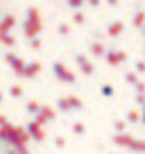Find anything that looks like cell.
Returning <instances> with one entry per match:
<instances>
[{"label": "cell", "instance_id": "cell-1", "mask_svg": "<svg viewBox=\"0 0 145 154\" xmlns=\"http://www.w3.org/2000/svg\"><path fill=\"white\" fill-rule=\"evenodd\" d=\"M103 58L106 59L111 66H118L120 63H125V61H127V53H125V51H113V49H110V51L105 53Z\"/></svg>", "mask_w": 145, "mask_h": 154}, {"label": "cell", "instance_id": "cell-2", "mask_svg": "<svg viewBox=\"0 0 145 154\" xmlns=\"http://www.w3.org/2000/svg\"><path fill=\"white\" fill-rule=\"evenodd\" d=\"M123 31H125V24L122 22V20H115V22L108 24V27H106V34H108L110 37H120L123 34Z\"/></svg>", "mask_w": 145, "mask_h": 154}, {"label": "cell", "instance_id": "cell-3", "mask_svg": "<svg viewBox=\"0 0 145 154\" xmlns=\"http://www.w3.org/2000/svg\"><path fill=\"white\" fill-rule=\"evenodd\" d=\"M15 17L12 14H5V17L0 20V34H9V31L15 26Z\"/></svg>", "mask_w": 145, "mask_h": 154}, {"label": "cell", "instance_id": "cell-4", "mask_svg": "<svg viewBox=\"0 0 145 154\" xmlns=\"http://www.w3.org/2000/svg\"><path fill=\"white\" fill-rule=\"evenodd\" d=\"M88 48H90V53L95 56V58H103L105 53H106V48H105L100 41H91Z\"/></svg>", "mask_w": 145, "mask_h": 154}, {"label": "cell", "instance_id": "cell-5", "mask_svg": "<svg viewBox=\"0 0 145 154\" xmlns=\"http://www.w3.org/2000/svg\"><path fill=\"white\" fill-rule=\"evenodd\" d=\"M52 71H54L56 78H58L59 82H64L69 69H66V66H64L63 63H59V61H52Z\"/></svg>", "mask_w": 145, "mask_h": 154}, {"label": "cell", "instance_id": "cell-6", "mask_svg": "<svg viewBox=\"0 0 145 154\" xmlns=\"http://www.w3.org/2000/svg\"><path fill=\"white\" fill-rule=\"evenodd\" d=\"M39 71H41V64L37 63V61H34V63L25 64V68H24V71H22V76L32 78V76H36Z\"/></svg>", "mask_w": 145, "mask_h": 154}, {"label": "cell", "instance_id": "cell-7", "mask_svg": "<svg viewBox=\"0 0 145 154\" xmlns=\"http://www.w3.org/2000/svg\"><path fill=\"white\" fill-rule=\"evenodd\" d=\"M113 142L118 146H125V147H130V144L133 142V137L130 136V134H117V136H113Z\"/></svg>", "mask_w": 145, "mask_h": 154}, {"label": "cell", "instance_id": "cell-8", "mask_svg": "<svg viewBox=\"0 0 145 154\" xmlns=\"http://www.w3.org/2000/svg\"><path fill=\"white\" fill-rule=\"evenodd\" d=\"M128 149L137 154H145V139H133Z\"/></svg>", "mask_w": 145, "mask_h": 154}, {"label": "cell", "instance_id": "cell-9", "mask_svg": "<svg viewBox=\"0 0 145 154\" xmlns=\"http://www.w3.org/2000/svg\"><path fill=\"white\" fill-rule=\"evenodd\" d=\"M132 22H133V26H135L137 29L144 27V26H145V12H144V10L135 12V14H133V19H132Z\"/></svg>", "mask_w": 145, "mask_h": 154}, {"label": "cell", "instance_id": "cell-10", "mask_svg": "<svg viewBox=\"0 0 145 154\" xmlns=\"http://www.w3.org/2000/svg\"><path fill=\"white\" fill-rule=\"evenodd\" d=\"M41 107L42 105H39L36 100H29L27 103H25V112L32 113V115H37V113L41 112Z\"/></svg>", "mask_w": 145, "mask_h": 154}, {"label": "cell", "instance_id": "cell-11", "mask_svg": "<svg viewBox=\"0 0 145 154\" xmlns=\"http://www.w3.org/2000/svg\"><path fill=\"white\" fill-rule=\"evenodd\" d=\"M25 64H27V63H25V61H24L22 58H17V59L14 61V63L10 64V66H12V71H14L15 75H22L24 68H25Z\"/></svg>", "mask_w": 145, "mask_h": 154}, {"label": "cell", "instance_id": "cell-12", "mask_svg": "<svg viewBox=\"0 0 145 154\" xmlns=\"http://www.w3.org/2000/svg\"><path fill=\"white\" fill-rule=\"evenodd\" d=\"M66 98H68V103H69V109L71 110H78V112H79V110H83V102L79 98H78V97H66Z\"/></svg>", "mask_w": 145, "mask_h": 154}, {"label": "cell", "instance_id": "cell-13", "mask_svg": "<svg viewBox=\"0 0 145 154\" xmlns=\"http://www.w3.org/2000/svg\"><path fill=\"white\" fill-rule=\"evenodd\" d=\"M56 105H58V110H59L61 113H69V112H71V109H69V103H68V98H64V97L58 98Z\"/></svg>", "mask_w": 145, "mask_h": 154}, {"label": "cell", "instance_id": "cell-14", "mask_svg": "<svg viewBox=\"0 0 145 154\" xmlns=\"http://www.w3.org/2000/svg\"><path fill=\"white\" fill-rule=\"evenodd\" d=\"M125 122H128V124H138L140 122V112L138 110H130V112H127V120Z\"/></svg>", "mask_w": 145, "mask_h": 154}, {"label": "cell", "instance_id": "cell-15", "mask_svg": "<svg viewBox=\"0 0 145 154\" xmlns=\"http://www.w3.org/2000/svg\"><path fill=\"white\" fill-rule=\"evenodd\" d=\"M41 113L44 115V119L47 120V122H51V120H54V119H56V112L51 109V107H44V105H42V107H41Z\"/></svg>", "mask_w": 145, "mask_h": 154}, {"label": "cell", "instance_id": "cell-16", "mask_svg": "<svg viewBox=\"0 0 145 154\" xmlns=\"http://www.w3.org/2000/svg\"><path fill=\"white\" fill-rule=\"evenodd\" d=\"M9 93H10L12 98H20V97L24 95V88L20 85H12L9 88Z\"/></svg>", "mask_w": 145, "mask_h": 154}, {"label": "cell", "instance_id": "cell-17", "mask_svg": "<svg viewBox=\"0 0 145 154\" xmlns=\"http://www.w3.org/2000/svg\"><path fill=\"white\" fill-rule=\"evenodd\" d=\"M41 131V125L36 122V120H32V122H29L27 125H25V134H27L29 137L32 136V134H36V132Z\"/></svg>", "mask_w": 145, "mask_h": 154}, {"label": "cell", "instance_id": "cell-18", "mask_svg": "<svg viewBox=\"0 0 145 154\" xmlns=\"http://www.w3.org/2000/svg\"><path fill=\"white\" fill-rule=\"evenodd\" d=\"M79 69H81L83 75H86V76H91L93 73H95V68H93V64L90 61H84L83 64H79Z\"/></svg>", "mask_w": 145, "mask_h": 154}, {"label": "cell", "instance_id": "cell-19", "mask_svg": "<svg viewBox=\"0 0 145 154\" xmlns=\"http://www.w3.org/2000/svg\"><path fill=\"white\" fill-rule=\"evenodd\" d=\"M123 78H125V82H127L128 85H135L137 82H140V80H138V75H137L135 71H127L123 75Z\"/></svg>", "mask_w": 145, "mask_h": 154}, {"label": "cell", "instance_id": "cell-20", "mask_svg": "<svg viewBox=\"0 0 145 154\" xmlns=\"http://www.w3.org/2000/svg\"><path fill=\"white\" fill-rule=\"evenodd\" d=\"M100 91L103 93V97H106V98H111V97H115V88L111 85H101Z\"/></svg>", "mask_w": 145, "mask_h": 154}, {"label": "cell", "instance_id": "cell-21", "mask_svg": "<svg viewBox=\"0 0 145 154\" xmlns=\"http://www.w3.org/2000/svg\"><path fill=\"white\" fill-rule=\"evenodd\" d=\"M125 129H127V122H125V120H115L113 122V131L117 132V134H123Z\"/></svg>", "mask_w": 145, "mask_h": 154}, {"label": "cell", "instance_id": "cell-22", "mask_svg": "<svg viewBox=\"0 0 145 154\" xmlns=\"http://www.w3.org/2000/svg\"><path fill=\"white\" fill-rule=\"evenodd\" d=\"M0 41L4 42L5 46H9V48L15 46V39H14V36H10V34H0Z\"/></svg>", "mask_w": 145, "mask_h": 154}, {"label": "cell", "instance_id": "cell-23", "mask_svg": "<svg viewBox=\"0 0 145 154\" xmlns=\"http://www.w3.org/2000/svg\"><path fill=\"white\" fill-rule=\"evenodd\" d=\"M72 22L74 24H83L84 22V14H83L81 10H76V12L72 14Z\"/></svg>", "mask_w": 145, "mask_h": 154}, {"label": "cell", "instance_id": "cell-24", "mask_svg": "<svg viewBox=\"0 0 145 154\" xmlns=\"http://www.w3.org/2000/svg\"><path fill=\"white\" fill-rule=\"evenodd\" d=\"M66 4H68V7H71V9H74V10H79L83 7L81 0H66Z\"/></svg>", "mask_w": 145, "mask_h": 154}, {"label": "cell", "instance_id": "cell-25", "mask_svg": "<svg viewBox=\"0 0 145 154\" xmlns=\"http://www.w3.org/2000/svg\"><path fill=\"white\" fill-rule=\"evenodd\" d=\"M72 132H74L76 136H83V134H84V125H83L81 122H76L72 125Z\"/></svg>", "mask_w": 145, "mask_h": 154}, {"label": "cell", "instance_id": "cell-26", "mask_svg": "<svg viewBox=\"0 0 145 154\" xmlns=\"http://www.w3.org/2000/svg\"><path fill=\"white\" fill-rule=\"evenodd\" d=\"M58 32H59V34H61V36H68V34H69V26H68V24H59V26H58Z\"/></svg>", "mask_w": 145, "mask_h": 154}, {"label": "cell", "instance_id": "cell-27", "mask_svg": "<svg viewBox=\"0 0 145 154\" xmlns=\"http://www.w3.org/2000/svg\"><path fill=\"white\" fill-rule=\"evenodd\" d=\"M41 39H39V37H32V39H29V46H31L32 49H39V48H41Z\"/></svg>", "mask_w": 145, "mask_h": 154}, {"label": "cell", "instance_id": "cell-28", "mask_svg": "<svg viewBox=\"0 0 145 154\" xmlns=\"http://www.w3.org/2000/svg\"><path fill=\"white\" fill-rule=\"evenodd\" d=\"M17 58H19V56L15 54V53H7V54L4 56V61H5V63H9V64H12Z\"/></svg>", "mask_w": 145, "mask_h": 154}, {"label": "cell", "instance_id": "cell-29", "mask_svg": "<svg viewBox=\"0 0 145 154\" xmlns=\"http://www.w3.org/2000/svg\"><path fill=\"white\" fill-rule=\"evenodd\" d=\"M29 139H32V140H36V142H41L42 139H44V132H42V129L39 132H36V134H32Z\"/></svg>", "mask_w": 145, "mask_h": 154}, {"label": "cell", "instance_id": "cell-30", "mask_svg": "<svg viewBox=\"0 0 145 154\" xmlns=\"http://www.w3.org/2000/svg\"><path fill=\"white\" fill-rule=\"evenodd\" d=\"M133 71L135 73H145V61H137Z\"/></svg>", "mask_w": 145, "mask_h": 154}, {"label": "cell", "instance_id": "cell-31", "mask_svg": "<svg viewBox=\"0 0 145 154\" xmlns=\"http://www.w3.org/2000/svg\"><path fill=\"white\" fill-rule=\"evenodd\" d=\"M135 103L140 105V107H144V103H145V93H137V95H135Z\"/></svg>", "mask_w": 145, "mask_h": 154}, {"label": "cell", "instance_id": "cell-32", "mask_svg": "<svg viewBox=\"0 0 145 154\" xmlns=\"http://www.w3.org/2000/svg\"><path fill=\"white\" fill-rule=\"evenodd\" d=\"M74 59H76L78 64H83L84 61H88V59H86V54H83V53H76V54H74Z\"/></svg>", "mask_w": 145, "mask_h": 154}, {"label": "cell", "instance_id": "cell-33", "mask_svg": "<svg viewBox=\"0 0 145 154\" xmlns=\"http://www.w3.org/2000/svg\"><path fill=\"white\" fill-rule=\"evenodd\" d=\"M133 86H135V91H137V93H145V83H144V82H137Z\"/></svg>", "mask_w": 145, "mask_h": 154}, {"label": "cell", "instance_id": "cell-34", "mask_svg": "<svg viewBox=\"0 0 145 154\" xmlns=\"http://www.w3.org/2000/svg\"><path fill=\"white\" fill-rule=\"evenodd\" d=\"M54 144L58 146L59 149H63L64 146H66V139L64 137H54Z\"/></svg>", "mask_w": 145, "mask_h": 154}, {"label": "cell", "instance_id": "cell-35", "mask_svg": "<svg viewBox=\"0 0 145 154\" xmlns=\"http://www.w3.org/2000/svg\"><path fill=\"white\" fill-rule=\"evenodd\" d=\"M86 4L90 5V7H93V9H95V7H100V4H101V0H88Z\"/></svg>", "mask_w": 145, "mask_h": 154}, {"label": "cell", "instance_id": "cell-36", "mask_svg": "<svg viewBox=\"0 0 145 154\" xmlns=\"http://www.w3.org/2000/svg\"><path fill=\"white\" fill-rule=\"evenodd\" d=\"M7 124H9V122H7V119H5L4 115H0V129H2V127H5Z\"/></svg>", "mask_w": 145, "mask_h": 154}, {"label": "cell", "instance_id": "cell-37", "mask_svg": "<svg viewBox=\"0 0 145 154\" xmlns=\"http://www.w3.org/2000/svg\"><path fill=\"white\" fill-rule=\"evenodd\" d=\"M118 2H120V0H106V4H108L110 7H117Z\"/></svg>", "mask_w": 145, "mask_h": 154}, {"label": "cell", "instance_id": "cell-38", "mask_svg": "<svg viewBox=\"0 0 145 154\" xmlns=\"http://www.w3.org/2000/svg\"><path fill=\"white\" fill-rule=\"evenodd\" d=\"M140 124L145 127V113H140Z\"/></svg>", "mask_w": 145, "mask_h": 154}, {"label": "cell", "instance_id": "cell-39", "mask_svg": "<svg viewBox=\"0 0 145 154\" xmlns=\"http://www.w3.org/2000/svg\"><path fill=\"white\" fill-rule=\"evenodd\" d=\"M2 100H4V93L0 91V103H2Z\"/></svg>", "mask_w": 145, "mask_h": 154}, {"label": "cell", "instance_id": "cell-40", "mask_svg": "<svg viewBox=\"0 0 145 154\" xmlns=\"http://www.w3.org/2000/svg\"><path fill=\"white\" fill-rule=\"evenodd\" d=\"M140 109H142V112H140V113H145V103H144V107H140Z\"/></svg>", "mask_w": 145, "mask_h": 154}, {"label": "cell", "instance_id": "cell-41", "mask_svg": "<svg viewBox=\"0 0 145 154\" xmlns=\"http://www.w3.org/2000/svg\"><path fill=\"white\" fill-rule=\"evenodd\" d=\"M81 2H83V4H84V2H88V0H81Z\"/></svg>", "mask_w": 145, "mask_h": 154}]
</instances>
